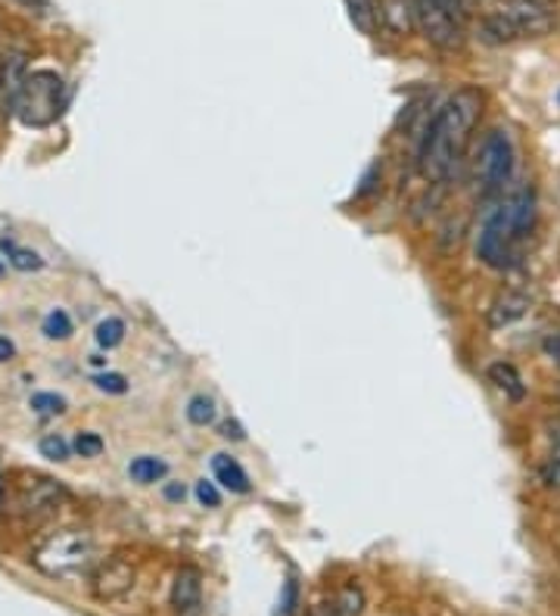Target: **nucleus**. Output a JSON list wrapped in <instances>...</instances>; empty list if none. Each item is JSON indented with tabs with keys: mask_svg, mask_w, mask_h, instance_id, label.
Instances as JSON below:
<instances>
[{
	"mask_svg": "<svg viewBox=\"0 0 560 616\" xmlns=\"http://www.w3.org/2000/svg\"><path fill=\"white\" fill-rule=\"evenodd\" d=\"M482 115V91L480 88H458L454 94L436 110L427 122L418 143V169L427 181L442 184L458 159L464 156V147L470 141V131L477 128Z\"/></svg>",
	"mask_w": 560,
	"mask_h": 616,
	"instance_id": "obj_1",
	"label": "nucleus"
},
{
	"mask_svg": "<svg viewBox=\"0 0 560 616\" xmlns=\"http://www.w3.org/2000/svg\"><path fill=\"white\" fill-rule=\"evenodd\" d=\"M554 29V10L539 0H492L480 19V38L511 44L517 38H542Z\"/></svg>",
	"mask_w": 560,
	"mask_h": 616,
	"instance_id": "obj_2",
	"label": "nucleus"
},
{
	"mask_svg": "<svg viewBox=\"0 0 560 616\" xmlns=\"http://www.w3.org/2000/svg\"><path fill=\"white\" fill-rule=\"evenodd\" d=\"M62 107V79L57 72H29V79L22 84V91L16 97L13 110L26 125H50Z\"/></svg>",
	"mask_w": 560,
	"mask_h": 616,
	"instance_id": "obj_3",
	"label": "nucleus"
},
{
	"mask_svg": "<svg viewBox=\"0 0 560 616\" xmlns=\"http://www.w3.org/2000/svg\"><path fill=\"white\" fill-rule=\"evenodd\" d=\"M513 174V143L508 131H489L480 147V159H477V181H480L482 193H498L511 181Z\"/></svg>",
	"mask_w": 560,
	"mask_h": 616,
	"instance_id": "obj_4",
	"label": "nucleus"
},
{
	"mask_svg": "<svg viewBox=\"0 0 560 616\" xmlns=\"http://www.w3.org/2000/svg\"><path fill=\"white\" fill-rule=\"evenodd\" d=\"M511 209H508V203H501L482 222L480 238H477V255H480L482 265H489V269H504L508 259H511Z\"/></svg>",
	"mask_w": 560,
	"mask_h": 616,
	"instance_id": "obj_5",
	"label": "nucleus"
},
{
	"mask_svg": "<svg viewBox=\"0 0 560 616\" xmlns=\"http://www.w3.org/2000/svg\"><path fill=\"white\" fill-rule=\"evenodd\" d=\"M91 557V542L81 536V533H62L47 542L41 552L34 554V564L53 576H66L72 569L84 567Z\"/></svg>",
	"mask_w": 560,
	"mask_h": 616,
	"instance_id": "obj_6",
	"label": "nucleus"
},
{
	"mask_svg": "<svg viewBox=\"0 0 560 616\" xmlns=\"http://www.w3.org/2000/svg\"><path fill=\"white\" fill-rule=\"evenodd\" d=\"M414 3V29L439 50H461L464 48V29L446 17V10L436 0H411Z\"/></svg>",
	"mask_w": 560,
	"mask_h": 616,
	"instance_id": "obj_7",
	"label": "nucleus"
},
{
	"mask_svg": "<svg viewBox=\"0 0 560 616\" xmlns=\"http://www.w3.org/2000/svg\"><path fill=\"white\" fill-rule=\"evenodd\" d=\"M202 604V576L197 567H181L171 585V607L181 616H190L200 610Z\"/></svg>",
	"mask_w": 560,
	"mask_h": 616,
	"instance_id": "obj_8",
	"label": "nucleus"
},
{
	"mask_svg": "<svg viewBox=\"0 0 560 616\" xmlns=\"http://www.w3.org/2000/svg\"><path fill=\"white\" fill-rule=\"evenodd\" d=\"M66 498V489H62L57 479H34L31 486L22 489V498H19V511L22 514H47L53 507L60 505Z\"/></svg>",
	"mask_w": 560,
	"mask_h": 616,
	"instance_id": "obj_9",
	"label": "nucleus"
},
{
	"mask_svg": "<svg viewBox=\"0 0 560 616\" xmlns=\"http://www.w3.org/2000/svg\"><path fill=\"white\" fill-rule=\"evenodd\" d=\"M508 209H511V231L513 240L527 238L536 224V190L523 188L520 193H513L508 200Z\"/></svg>",
	"mask_w": 560,
	"mask_h": 616,
	"instance_id": "obj_10",
	"label": "nucleus"
},
{
	"mask_svg": "<svg viewBox=\"0 0 560 616\" xmlns=\"http://www.w3.org/2000/svg\"><path fill=\"white\" fill-rule=\"evenodd\" d=\"M29 79V63H26V53L22 50H13L3 57V100L13 107L16 97L22 91V84Z\"/></svg>",
	"mask_w": 560,
	"mask_h": 616,
	"instance_id": "obj_11",
	"label": "nucleus"
},
{
	"mask_svg": "<svg viewBox=\"0 0 560 616\" xmlns=\"http://www.w3.org/2000/svg\"><path fill=\"white\" fill-rule=\"evenodd\" d=\"M134 579V569L128 567L124 561H112L109 567H103V573L97 576V595L100 598H119L124 588Z\"/></svg>",
	"mask_w": 560,
	"mask_h": 616,
	"instance_id": "obj_12",
	"label": "nucleus"
},
{
	"mask_svg": "<svg viewBox=\"0 0 560 616\" xmlns=\"http://www.w3.org/2000/svg\"><path fill=\"white\" fill-rule=\"evenodd\" d=\"M529 309V300L523 293H504V296H498L492 302V309H489V324L492 327H508L513 321H520V317L527 315Z\"/></svg>",
	"mask_w": 560,
	"mask_h": 616,
	"instance_id": "obj_13",
	"label": "nucleus"
},
{
	"mask_svg": "<svg viewBox=\"0 0 560 616\" xmlns=\"http://www.w3.org/2000/svg\"><path fill=\"white\" fill-rule=\"evenodd\" d=\"M212 471H216V479L224 486V489L237 492V495L249 492L247 471H243L231 455H216V458H212Z\"/></svg>",
	"mask_w": 560,
	"mask_h": 616,
	"instance_id": "obj_14",
	"label": "nucleus"
},
{
	"mask_svg": "<svg viewBox=\"0 0 560 616\" xmlns=\"http://www.w3.org/2000/svg\"><path fill=\"white\" fill-rule=\"evenodd\" d=\"M346 13H349V22L361 34H377V29H380V7H377V0H346Z\"/></svg>",
	"mask_w": 560,
	"mask_h": 616,
	"instance_id": "obj_15",
	"label": "nucleus"
},
{
	"mask_svg": "<svg viewBox=\"0 0 560 616\" xmlns=\"http://www.w3.org/2000/svg\"><path fill=\"white\" fill-rule=\"evenodd\" d=\"M380 22H389L392 32L404 34L408 29H414V3L411 0H383Z\"/></svg>",
	"mask_w": 560,
	"mask_h": 616,
	"instance_id": "obj_16",
	"label": "nucleus"
},
{
	"mask_svg": "<svg viewBox=\"0 0 560 616\" xmlns=\"http://www.w3.org/2000/svg\"><path fill=\"white\" fill-rule=\"evenodd\" d=\"M489 380H492L498 390L508 395L511 402H520V398L527 395V386H523V380H520V374H517V367H513V364H504V362L492 364V367H489Z\"/></svg>",
	"mask_w": 560,
	"mask_h": 616,
	"instance_id": "obj_17",
	"label": "nucleus"
},
{
	"mask_svg": "<svg viewBox=\"0 0 560 616\" xmlns=\"http://www.w3.org/2000/svg\"><path fill=\"white\" fill-rule=\"evenodd\" d=\"M169 474V464L166 461L153 458V455H140L128 464V476L140 483V486H150V483H159L162 476Z\"/></svg>",
	"mask_w": 560,
	"mask_h": 616,
	"instance_id": "obj_18",
	"label": "nucleus"
},
{
	"mask_svg": "<svg viewBox=\"0 0 560 616\" xmlns=\"http://www.w3.org/2000/svg\"><path fill=\"white\" fill-rule=\"evenodd\" d=\"M333 604H337V614L340 616H361V610H364V592H361V585H342Z\"/></svg>",
	"mask_w": 560,
	"mask_h": 616,
	"instance_id": "obj_19",
	"label": "nucleus"
},
{
	"mask_svg": "<svg viewBox=\"0 0 560 616\" xmlns=\"http://www.w3.org/2000/svg\"><path fill=\"white\" fill-rule=\"evenodd\" d=\"M187 421H190L193 427H209V424L216 421V402H212L209 395H193V398L187 402Z\"/></svg>",
	"mask_w": 560,
	"mask_h": 616,
	"instance_id": "obj_20",
	"label": "nucleus"
},
{
	"mask_svg": "<svg viewBox=\"0 0 560 616\" xmlns=\"http://www.w3.org/2000/svg\"><path fill=\"white\" fill-rule=\"evenodd\" d=\"M97 346L100 349H116V346H122L124 343V321L122 317H107V321H100L97 324Z\"/></svg>",
	"mask_w": 560,
	"mask_h": 616,
	"instance_id": "obj_21",
	"label": "nucleus"
},
{
	"mask_svg": "<svg viewBox=\"0 0 560 616\" xmlns=\"http://www.w3.org/2000/svg\"><path fill=\"white\" fill-rule=\"evenodd\" d=\"M0 246H3V253L10 259V265L16 271H41L44 269V259L38 253H31V250H19L13 243H7V240H0Z\"/></svg>",
	"mask_w": 560,
	"mask_h": 616,
	"instance_id": "obj_22",
	"label": "nucleus"
},
{
	"mask_svg": "<svg viewBox=\"0 0 560 616\" xmlns=\"http://www.w3.org/2000/svg\"><path fill=\"white\" fill-rule=\"evenodd\" d=\"M44 336L47 340H69L72 336V317L66 315L62 309H53L44 317Z\"/></svg>",
	"mask_w": 560,
	"mask_h": 616,
	"instance_id": "obj_23",
	"label": "nucleus"
},
{
	"mask_svg": "<svg viewBox=\"0 0 560 616\" xmlns=\"http://www.w3.org/2000/svg\"><path fill=\"white\" fill-rule=\"evenodd\" d=\"M38 448H41V455L50 461H66L69 455H72V445L66 443L60 433H50V436H44V440L38 443Z\"/></svg>",
	"mask_w": 560,
	"mask_h": 616,
	"instance_id": "obj_24",
	"label": "nucleus"
},
{
	"mask_svg": "<svg viewBox=\"0 0 560 616\" xmlns=\"http://www.w3.org/2000/svg\"><path fill=\"white\" fill-rule=\"evenodd\" d=\"M72 448H76L81 458H97V455H103V448H107V443L97 436V433H78L76 443H72Z\"/></svg>",
	"mask_w": 560,
	"mask_h": 616,
	"instance_id": "obj_25",
	"label": "nucleus"
},
{
	"mask_svg": "<svg viewBox=\"0 0 560 616\" xmlns=\"http://www.w3.org/2000/svg\"><path fill=\"white\" fill-rule=\"evenodd\" d=\"M31 411H38V414H62L66 411V398L57 393H34L31 395Z\"/></svg>",
	"mask_w": 560,
	"mask_h": 616,
	"instance_id": "obj_26",
	"label": "nucleus"
},
{
	"mask_svg": "<svg viewBox=\"0 0 560 616\" xmlns=\"http://www.w3.org/2000/svg\"><path fill=\"white\" fill-rule=\"evenodd\" d=\"M436 3L446 10V17H449L451 22H458V26L467 32V19H470V7H467V0H436Z\"/></svg>",
	"mask_w": 560,
	"mask_h": 616,
	"instance_id": "obj_27",
	"label": "nucleus"
},
{
	"mask_svg": "<svg viewBox=\"0 0 560 616\" xmlns=\"http://www.w3.org/2000/svg\"><path fill=\"white\" fill-rule=\"evenodd\" d=\"M93 386L100 390V393H109V395H122L128 390V380L122 374H97L93 377Z\"/></svg>",
	"mask_w": 560,
	"mask_h": 616,
	"instance_id": "obj_28",
	"label": "nucleus"
},
{
	"mask_svg": "<svg viewBox=\"0 0 560 616\" xmlns=\"http://www.w3.org/2000/svg\"><path fill=\"white\" fill-rule=\"evenodd\" d=\"M296 607H299V583H296V579H287V583H283V595H280L278 616H293Z\"/></svg>",
	"mask_w": 560,
	"mask_h": 616,
	"instance_id": "obj_29",
	"label": "nucleus"
},
{
	"mask_svg": "<svg viewBox=\"0 0 560 616\" xmlns=\"http://www.w3.org/2000/svg\"><path fill=\"white\" fill-rule=\"evenodd\" d=\"M197 502H200L202 507L221 505V492H218V486L212 479H200V483H197Z\"/></svg>",
	"mask_w": 560,
	"mask_h": 616,
	"instance_id": "obj_30",
	"label": "nucleus"
},
{
	"mask_svg": "<svg viewBox=\"0 0 560 616\" xmlns=\"http://www.w3.org/2000/svg\"><path fill=\"white\" fill-rule=\"evenodd\" d=\"M542 349H544V355H548V359H551V362L560 367V331L548 333V336H544Z\"/></svg>",
	"mask_w": 560,
	"mask_h": 616,
	"instance_id": "obj_31",
	"label": "nucleus"
},
{
	"mask_svg": "<svg viewBox=\"0 0 560 616\" xmlns=\"http://www.w3.org/2000/svg\"><path fill=\"white\" fill-rule=\"evenodd\" d=\"M221 436H224V440H237V443H240V440H243V430H240V424L228 421V424H221Z\"/></svg>",
	"mask_w": 560,
	"mask_h": 616,
	"instance_id": "obj_32",
	"label": "nucleus"
},
{
	"mask_svg": "<svg viewBox=\"0 0 560 616\" xmlns=\"http://www.w3.org/2000/svg\"><path fill=\"white\" fill-rule=\"evenodd\" d=\"M13 359H16V346L7 340V336H0V364L13 362Z\"/></svg>",
	"mask_w": 560,
	"mask_h": 616,
	"instance_id": "obj_33",
	"label": "nucleus"
},
{
	"mask_svg": "<svg viewBox=\"0 0 560 616\" xmlns=\"http://www.w3.org/2000/svg\"><path fill=\"white\" fill-rule=\"evenodd\" d=\"M184 495L187 489L181 483H169V486H166V498H169V502H184Z\"/></svg>",
	"mask_w": 560,
	"mask_h": 616,
	"instance_id": "obj_34",
	"label": "nucleus"
},
{
	"mask_svg": "<svg viewBox=\"0 0 560 616\" xmlns=\"http://www.w3.org/2000/svg\"><path fill=\"white\" fill-rule=\"evenodd\" d=\"M309 616H340V614H337V604H333V600H327V604H318V607H311Z\"/></svg>",
	"mask_w": 560,
	"mask_h": 616,
	"instance_id": "obj_35",
	"label": "nucleus"
},
{
	"mask_svg": "<svg viewBox=\"0 0 560 616\" xmlns=\"http://www.w3.org/2000/svg\"><path fill=\"white\" fill-rule=\"evenodd\" d=\"M29 10H38V13H44V10H50V0H22Z\"/></svg>",
	"mask_w": 560,
	"mask_h": 616,
	"instance_id": "obj_36",
	"label": "nucleus"
},
{
	"mask_svg": "<svg viewBox=\"0 0 560 616\" xmlns=\"http://www.w3.org/2000/svg\"><path fill=\"white\" fill-rule=\"evenodd\" d=\"M551 445H554V455L560 458V424H554V430H551Z\"/></svg>",
	"mask_w": 560,
	"mask_h": 616,
	"instance_id": "obj_37",
	"label": "nucleus"
},
{
	"mask_svg": "<svg viewBox=\"0 0 560 616\" xmlns=\"http://www.w3.org/2000/svg\"><path fill=\"white\" fill-rule=\"evenodd\" d=\"M3 489H7V479H3V471H0V507H3Z\"/></svg>",
	"mask_w": 560,
	"mask_h": 616,
	"instance_id": "obj_38",
	"label": "nucleus"
},
{
	"mask_svg": "<svg viewBox=\"0 0 560 616\" xmlns=\"http://www.w3.org/2000/svg\"><path fill=\"white\" fill-rule=\"evenodd\" d=\"M0 97H3V53H0Z\"/></svg>",
	"mask_w": 560,
	"mask_h": 616,
	"instance_id": "obj_39",
	"label": "nucleus"
}]
</instances>
